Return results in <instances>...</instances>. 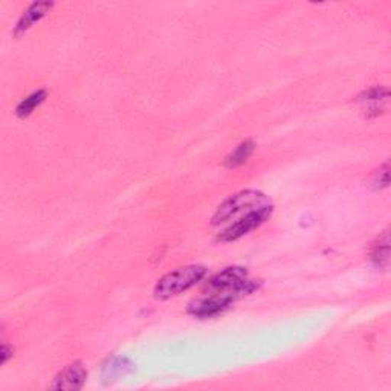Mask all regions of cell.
Returning a JSON list of instances; mask_svg holds the SVG:
<instances>
[{"label": "cell", "instance_id": "1", "mask_svg": "<svg viewBox=\"0 0 391 391\" xmlns=\"http://www.w3.org/2000/svg\"><path fill=\"white\" fill-rule=\"evenodd\" d=\"M256 289H259V283L249 278L246 268L243 266L225 268L214 277H211L205 284V292L228 295L236 300L243 295L252 293Z\"/></svg>", "mask_w": 391, "mask_h": 391}, {"label": "cell", "instance_id": "2", "mask_svg": "<svg viewBox=\"0 0 391 391\" xmlns=\"http://www.w3.org/2000/svg\"><path fill=\"white\" fill-rule=\"evenodd\" d=\"M269 205L272 204L265 193L257 192V189H245V192L232 194L225 200V202H221L219 205L216 214L213 216V225L225 224V221L236 217L240 219L251 213V211H256Z\"/></svg>", "mask_w": 391, "mask_h": 391}, {"label": "cell", "instance_id": "8", "mask_svg": "<svg viewBox=\"0 0 391 391\" xmlns=\"http://www.w3.org/2000/svg\"><path fill=\"white\" fill-rule=\"evenodd\" d=\"M388 98V90L385 88H372L365 90L361 97H359V101L365 104L367 113L373 112V116L379 115L384 110V103Z\"/></svg>", "mask_w": 391, "mask_h": 391}, {"label": "cell", "instance_id": "6", "mask_svg": "<svg viewBox=\"0 0 391 391\" xmlns=\"http://www.w3.org/2000/svg\"><path fill=\"white\" fill-rule=\"evenodd\" d=\"M86 379H88L86 367H84L81 363H73L61 370L49 388L63 390V391L80 390L84 385V382H86Z\"/></svg>", "mask_w": 391, "mask_h": 391}, {"label": "cell", "instance_id": "5", "mask_svg": "<svg viewBox=\"0 0 391 391\" xmlns=\"http://www.w3.org/2000/svg\"><path fill=\"white\" fill-rule=\"evenodd\" d=\"M236 301V298L220 293H207V297L199 298L188 306V313L199 320L213 318L224 313L229 306Z\"/></svg>", "mask_w": 391, "mask_h": 391}, {"label": "cell", "instance_id": "13", "mask_svg": "<svg viewBox=\"0 0 391 391\" xmlns=\"http://www.w3.org/2000/svg\"><path fill=\"white\" fill-rule=\"evenodd\" d=\"M8 358H9V352H8V345L4 344L2 345V364H5L8 361Z\"/></svg>", "mask_w": 391, "mask_h": 391}, {"label": "cell", "instance_id": "3", "mask_svg": "<svg viewBox=\"0 0 391 391\" xmlns=\"http://www.w3.org/2000/svg\"><path fill=\"white\" fill-rule=\"evenodd\" d=\"M208 269L202 265H188L177 268L172 272L165 273L162 278L157 280L155 286V297L160 300H168L176 295L188 291L202 281L207 276Z\"/></svg>", "mask_w": 391, "mask_h": 391}, {"label": "cell", "instance_id": "9", "mask_svg": "<svg viewBox=\"0 0 391 391\" xmlns=\"http://www.w3.org/2000/svg\"><path fill=\"white\" fill-rule=\"evenodd\" d=\"M372 261L380 269H387L390 265V236L388 229L377 237L372 248Z\"/></svg>", "mask_w": 391, "mask_h": 391}, {"label": "cell", "instance_id": "12", "mask_svg": "<svg viewBox=\"0 0 391 391\" xmlns=\"http://www.w3.org/2000/svg\"><path fill=\"white\" fill-rule=\"evenodd\" d=\"M390 184V164L385 162L379 168L375 176V185L377 188H387Z\"/></svg>", "mask_w": 391, "mask_h": 391}, {"label": "cell", "instance_id": "10", "mask_svg": "<svg viewBox=\"0 0 391 391\" xmlns=\"http://www.w3.org/2000/svg\"><path fill=\"white\" fill-rule=\"evenodd\" d=\"M254 149H256V144H254L251 140L248 141H243L240 145H237V149L234 152H231L226 160H225V167L226 168H237L240 165L245 164L251 155L254 153Z\"/></svg>", "mask_w": 391, "mask_h": 391}, {"label": "cell", "instance_id": "7", "mask_svg": "<svg viewBox=\"0 0 391 391\" xmlns=\"http://www.w3.org/2000/svg\"><path fill=\"white\" fill-rule=\"evenodd\" d=\"M52 6H54V2H36L31 5L17 22L14 34L20 36L26 33L31 26H34L51 11Z\"/></svg>", "mask_w": 391, "mask_h": 391}, {"label": "cell", "instance_id": "4", "mask_svg": "<svg viewBox=\"0 0 391 391\" xmlns=\"http://www.w3.org/2000/svg\"><path fill=\"white\" fill-rule=\"evenodd\" d=\"M271 214H272V205L256 209V211H251V213L237 219L234 224L221 231L217 239L220 241H225V243L239 240L243 236L249 234L251 231L261 226L271 217Z\"/></svg>", "mask_w": 391, "mask_h": 391}, {"label": "cell", "instance_id": "11", "mask_svg": "<svg viewBox=\"0 0 391 391\" xmlns=\"http://www.w3.org/2000/svg\"><path fill=\"white\" fill-rule=\"evenodd\" d=\"M46 95L48 93L43 89L31 93L29 97H26L24 101H20V104L17 105V109H16V113L20 116V118H26V116H29L31 113H33L38 108V105L46 100Z\"/></svg>", "mask_w": 391, "mask_h": 391}]
</instances>
